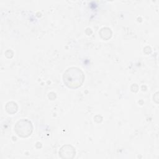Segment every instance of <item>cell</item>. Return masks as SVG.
Segmentation results:
<instances>
[{
    "mask_svg": "<svg viewBox=\"0 0 159 159\" xmlns=\"http://www.w3.org/2000/svg\"><path fill=\"white\" fill-rule=\"evenodd\" d=\"M75 155V148L69 145L63 146L59 151V155L61 158H71Z\"/></svg>",
    "mask_w": 159,
    "mask_h": 159,
    "instance_id": "3957f363",
    "label": "cell"
},
{
    "mask_svg": "<svg viewBox=\"0 0 159 159\" xmlns=\"http://www.w3.org/2000/svg\"><path fill=\"white\" fill-rule=\"evenodd\" d=\"M84 80L83 72L76 67L69 68L64 72L63 75L64 84L71 89L79 88L83 84Z\"/></svg>",
    "mask_w": 159,
    "mask_h": 159,
    "instance_id": "6da1fadb",
    "label": "cell"
},
{
    "mask_svg": "<svg viewBox=\"0 0 159 159\" xmlns=\"http://www.w3.org/2000/svg\"><path fill=\"white\" fill-rule=\"evenodd\" d=\"M11 109V111H10V114H14L15 113L17 110V104L14 102H8L6 106V111L9 109Z\"/></svg>",
    "mask_w": 159,
    "mask_h": 159,
    "instance_id": "277c9868",
    "label": "cell"
},
{
    "mask_svg": "<svg viewBox=\"0 0 159 159\" xmlns=\"http://www.w3.org/2000/svg\"><path fill=\"white\" fill-rule=\"evenodd\" d=\"M33 127L30 121L27 119H21L17 122L14 127L16 133L21 137H27L32 132Z\"/></svg>",
    "mask_w": 159,
    "mask_h": 159,
    "instance_id": "7a4b0ae2",
    "label": "cell"
}]
</instances>
